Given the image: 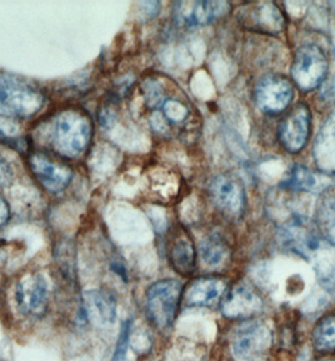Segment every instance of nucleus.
<instances>
[{
  "label": "nucleus",
  "mask_w": 335,
  "mask_h": 361,
  "mask_svg": "<svg viewBox=\"0 0 335 361\" xmlns=\"http://www.w3.org/2000/svg\"><path fill=\"white\" fill-rule=\"evenodd\" d=\"M131 327H133V320L123 321L120 332H118V343H116L114 356H112V361H125L126 359L130 336H131Z\"/></svg>",
  "instance_id": "5701e85b"
},
{
  "label": "nucleus",
  "mask_w": 335,
  "mask_h": 361,
  "mask_svg": "<svg viewBox=\"0 0 335 361\" xmlns=\"http://www.w3.org/2000/svg\"><path fill=\"white\" fill-rule=\"evenodd\" d=\"M91 134L92 128L86 115L80 111H63L53 126V147L62 157H80L90 144Z\"/></svg>",
  "instance_id": "f257e3e1"
},
{
  "label": "nucleus",
  "mask_w": 335,
  "mask_h": 361,
  "mask_svg": "<svg viewBox=\"0 0 335 361\" xmlns=\"http://www.w3.org/2000/svg\"><path fill=\"white\" fill-rule=\"evenodd\" d=\"M165 116L168 117L173 123H181L185 117L188 116L187 107L182 102L176 99H168L163 105Z\"/></svg>",
  "instance_id": "b1692460"
},
{
  "label": "nucleus",
  "mask_w": 335,
  "mask_h": 361,
  "mask_svg": "<svg viewBox=\"0 0 335 361\" xmlns=\"http://www.w3.org/2000/svg\"><path fill=\"white\" fill-rule=\"evenodd\" d=\"M231 11L229 1H179L174 9L176 22L184 27L207 25Z\"/></svg>",
  "instance_id": "9b49d317"
},
{
  "label": "nucleus",
  "mask_w": 335,
  "mask_h": 361,
  "mask_svg": "<svg viewBox=\"0 0 335 361\" xmlns=\"http://www.w3.org/2000/svg\"><path fill=\"white\" fill-rule=\"evenodd\" d=\"M312 130V114L305 104H298L279 126V140L286 152L298 154L305 146Z\"/></svg>",
  "instance_id": "6e6552de"
},
{
  "label": "nucleus",
  "mask_w": 335,
  "mask_h": 361,
  "mask_svg": "<svg viewBox=\"0 0 335 361\" xmlns=\"http://www.w3.org/2000/svg\"><path fill=\"white\" fill-rule=\"evenodd\" d=\"M272 343L270 329L261 321H245L236 329L231 345L238 359L250 360L262 355Z\"/></svg>",
  "instance_id": "423d86ee"
},
{
  "label": "nucleus",
  "mask_w": 335,
  "mask_h": 361,
  "mask_svg": "<svg viewBox=\"0 0 335 361\" xmlns=\"http://www.w3.org/2000/svg\"><path fill=\"white\" fill-rule=\"evenodd\" d=\"M333 176L327 174H317L303 165H295L291 174L286 181V187L298 192H323L331 185L329 180Z\"/></svg>",
  "instance_id": "aec40b11"
},
{
  "label": "nucleus",
  "mask_w": 335,
  "mask_h": 361,
  "mask_svg": "<svg viewBox=\"0 0 335 361\" xmlns=\"http://www.w3.org/2000/svg\"><path fill=\"white\" fill-rule=\"evenodd\" d=\"M309 259L324 290L335 292V243L323 239Z\"/></svg>",
  "instance_id": "6ab92c4d"
},
{
  "label": "nucleus",
  "mask_w": 335,
  "mask_h": 361,
  "mask_svg": "<svg viewBox=\"0 0 335 361\" xmlns=\"http://www.w3.org/2000/svg\"><path fill=\"white\" fill-rule=\"evenodd\" d=\"M9 216H11L9 205L4 199L0 197V227H3L6 224L8 219H9Z\"/></svg>",
  "instance_id": "a878e982"
},
{
  "label": "nucleus",
  "mask_w": 335,
  "mask_h": 361,
  "mask_svg": "<svg viewBox=\"0 0 335 361\" xmlns=\"http://www.w3.org/2000/svg\"><path fill=\"white\" fill-rule=\"evenodd\" d=\"M282 233L285 245L305 258H310L317 245L323 240L317 229L309 221L300 216H294L288 221Z\"/></svg>",
  "instance_id": "4468645a"
},
{
  "label": "nucleus",
  "mask_w": 335,
  "mask_h": 361,
  "mask_svg": "<svg viewBox=\"0 0 335 361\" xmlns=\"http://www.w3.org/2000/svg\"><path fill=\"white\" fill-rule=\"evenodd\" d=\"M221 311L229 319L247 320L260 314L264 301L259 293L247 285H237L224 293L221 300Z\"/></svg>",
  "instance_id": "f8f14e48"
},
{
  "label": "nucleus",
  "mask_w": 335,
  "mask_h": 361,
  "mask_svg": "<svg viewBox=\"0 0 335 361\" xmlns=\"http://www.w3.org/2000/svg\"><path fill=\"white\" fill-rule=\"evenodd\" d=\"M243 28L264 35H279L285 25V19L275 3L257 1L248 3L237 13Z\"/></svg>",
  "instance_id": "0eeeda50"
},
{
  "label": "nucleus",
  "mask_w": 335,
  "mask_h": 361,
  "mask_svg": "<svg viewBox=\"0 0 335 361\" xmlns=\"http://www.w3.org/2000/svg\"><path fill=\"white\" fill-rule=\"evenodd\" d=\"M44 97L25 82L0 75V116L30 117L41 110Z\"/></svg>",
  "instance_id": "f03ea898"
},
{
  "label": "nucleus",
  "mask_w": 335,
  "mask_h": 361,
  "mask_svg": "<svg viewBox=\"0 0 335 361\" xmlns=\"http://www.w3.org/2000/svg\"><path fill=\"white\" fill-rule=\"evenodd\" d=\"M319 170L324 174L335 176V110L323 123L314 142L312 152Z\"/></svg>",
  "instance_id": "a211bd4d"
},
{
  "label": "nucleus",
  "mask_w": 335,
  "mask_h": 361,
  "mask_svg": "<svg viewBox=\"0 0 335 361\" xmlns=\"http://www.w3.org/2000/svg\"><path fill=\"white\" fill-rule=\"evenodd\" d=\"M12 180V170L9 164L0 157V188L6 187Z\"/></svg>",
  "instance_id": "393cba45"
},
{
  "label": "nucleus",
  "mask_w": 335,
  "mask_h": 361,
  "mask_svg": "<svg viewBox=\"0 0 335 361\" xmlns=\"http://www.w3.org/2000/svg\"><path fill=\"white\" fill-rule=\"evenodd\" d=\"M334 54H335V51H334Z\"/></svg>",
  "instance_id": "bb28decb"
},
{
  "label": "nucleus",
  "mask_w": 335,
  "mask_h": 361,
  "mask_svg": "<svg viewBox=\"0 0 335 361\" xmlns=\"http://www.w3.org/2000/svg\"><path fill=\"white\" fill-rule=\"evenodd\" d=\"M227 282L219 277H200L184 292V302L189 307H208L222 300Z\"/></svg>",
  "instance_id": "f3484780"
},
{
  "label": "nucleus",
  "mask_w": 335,
  "mask_h": 361,
  "mask_svg": "<svg viewBox=\"0 0 335 361\" xmlns=\"http://www.w3.org/2000/svg\"><path fill=\"white\" fill-rule=\"evenodd\" d=\"M168 257L171 267L182 276H190L195 268V248L187 229L178 227L168 240Z\"/></svg>",
  "instance_id": "2eb2a0df"
},
{
  "label": "nucleus",
  "mask_w": 335,
  "mask_h": 361,
  "mask_svg": "<svg viewBox=\"0 0 335 361\" xmlns=\"http://www.w3.org/2000/svg\"><path fill=\"white\" fill-rule=\"evenodd\" d=\"M294 97V86L286 77L270 73L260 80L255 88V99L260 110L277 115L286 110Z\"/></svg>",
  "instance_id": "39448f33"
},
{
  "label": "nucleus",
  "mask_w": 335,
  "mask_h": 361,
  "mask_svg": "<svg viewBox=\"0 0 335 361\" xmlns=\"http://www.w3.org/2000/svg\"><path fill=\"white\" fill-rule=\"evenodd\" d=\"M182 298L183 286L179 281H158L147 288V316L155 326L164 330L173 325Z\"/></svg>",
  "instance_id": "7ed1b4c3"
},
{
  "label": "nucleus",
  "mask_w": 335,
  "mask_h": 361,
  "mask_svg": "<svg viewBox=\"0 0 335 361\" xmlns=\"http://www.w3.org/2000/svg\"><path fill=\"white\" fill-rule=\"evenodd\" d=\"M312 344L320 353L335 350V314L319 321L312 331Z\"/></svg>",
  "instance_id": "4be33fe9"
},
{
  "label": "nucleus",
  "mask_w": 335,
  "mask_h": 361,
  "mask_svg": "<svg viewBox=\"0 0 335 361\" xmlns=\"http://www.w3.org/2000/svg\"><path fill=\"white\" fill-rule=\"evenodd\" d=\"M81 307L86 312L87 320L99 326L112 325L116 320L118 302L111 292L102 290L85 292Z\"/></svg>",
  "instance_id": "dca6fc26"
},
{
  "label": "nucleus",
  "mask_w": 335,
  "mask_h": 361,
  "mask_svg": "<svg viewBox=\"0 0 335 361\" xmlns=\"http://www.w3.org/2000/svg\"><path fill=\"white\" fill-rule=\"evenodd\" d=\"M18 309L30 317H42L47 312V282L39 274H30L19 281L16 290Z\"/></svg>",
  "instance_id": "9d476101"
},
{
  "label": "nucleus",
  "mask_w": 335,
  "mask_h": 361,
  "mask_svg": "<svg viewBox=\"0 0 335 361\" xmlns=\"http://www.w3.org/2000/svg\"><path fill=\"white\" fill-rule=\"evenodd\" d=\"M30 166L37 180L49 192H62L72 179V170L65 164L57 163L43 154L30 157Z\"/></svg>",
  "instance_id": "ddd939ff"
},
{
  "label": "nucleus",
  "mask_w": 335,
  "mask_h": 361,
  "mask_svg": "<svg viewBox=\"0 0 335 361\" xmlns=\"http://www.w3.org/2000/svg\"><path fill=\"white\" fill-rule=\"evenodd\" d=\"M212 200L218 209L229 216H241L245 208L246 192L242 181L232 174H219L209 187Z\"/></svg>",
  "instance_id": "1a4fd4ad"
},
{
  "label": "nucleus",
  "mask_w": 335,
  "mask_h": 361,
  "mask_svg": "<svg viewBox=\"0 0 335 361\" xmlns=\"http://www.w3.org/2000/svg\"><path fill=\"white\" fill-rule=\"evenodd\" d=\"M328 72V59L315 44H304L295 53L291 77L303 91H312L323 83Z\"/></svg>",
  "instance_id": "20e7f679"
},
{
  "label": "nucleus",
  "mask_w": 335,
  "mask_h": 361,
  "mask_svg": "<svg viewBox=\"0 0 335 361\" xmlns=\"http://www.w3.org/2000/svg\"><path fill=\"white\" fill-rule=\"evenodd\" d=\"M229 247L221 234L212 233L200 242V259L206 267L217 269L229 261Z\"/></svg>",
  "instance_id": "412c9836"
}]
</instances>
